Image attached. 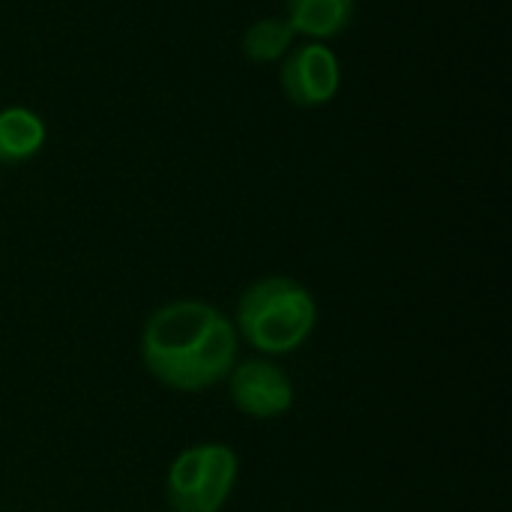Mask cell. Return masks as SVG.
Listing matches in <instances>:
<instances>
[{
	"label": "cell",
	"instance_id": "cell-1",
	"mask_svg": "<svg viewBox=\"0 0 512 512\" xmlns=\"http://www.w3.org/2000/svg\"><path fill=\"white\" fill-rule=\"evenodd\" d=\"M237 348L234 321L201 300L165 303L141 330L144 369L177 393H201L222 384L237 366Z\"/></svg>",
	"mask_w": 512,
	"mask_h": 512
},
{
	"label": "cell",
	"instance_id": "cell-2",
	"mask_svg": "<svg viewBox=\"0 0 512 512\" xmlns=\"http://www.w3.org/2000/svg\"><path fill=\"white\" fill-rule=\"evenodd\" d=\"M318 306L306 285L291 276H264L252 282L240 303L234 330L255 351L282 357L306 345L315 333Z\"/></svg>",
	"mask_w": 512,
	"mask_h": 512
},
{
	"label": "cell",
	"instance_id": "cell-3",
	"mask_svg": "<svg viewBox=\"0 0 512 512\" xmlns=\"http://www.w3.org/2000/svg\"><path fill=\"white\" fill-rule=\"evenodd\" d=\"M240 462L225 444H192L168 468L165 495L174 512H219L237 486Z\"/></svg>",
	"mask_w": 512,
	"mask_h": 512
},
{
	"label": "cell",
	"instance_id": "cell-4",
	"mask_svg": "<svg viewBox=\"0 0 512 512\" xmlns=\"http://www.w3.org/2000/svg\"><path fill=\"white\" fill-rule=\"evenodd\" d=\"M279 81L288 102L300 108H318L336 99L342 87V66L330 45L309 39L285 54Z\"/></svg>",
	"mask_w": 512,
	"mask_h": 512
},
{
	"label": "cell",
	"instance_id": "cell-5",
	"mask_svg": "<svg viewBox=\"0 0 512 512\" xmlns=\"http://www.w3.org/2000/svg\"><path fill=\"white\" fill-rule=\"evenodd\" d=\"M228 393L234 408L252 420H276L294 405L291 378L270 360L237 363L228 375Z\"/></svg>",
	"mask_w": 512,
	"mask_h": 512
},
{
	"label": "cell",
	"instance_id": "cell-6",
	"mask_svg": "<svg viewBox=\"0 0 512 512\" xmlns=\"http://www.w3.org/2000/svg\"><path fill=\"white\" fill-rule=\"evenodd\" d=\"M45 120L27 105L0 108V162L21 165L45 147Z\"/></svg>",
	"mask_w": 512,
	"mask_h": 512
},
{
	"label": "cell",
	"instance_id": "cell-7",
	"mask_svg": "<svg viewBox=\"0 0 512 512\" xmlns=\"http://www.w3.org/2000/svg\"><path fill=\"white\" fill-rule=\"evenodd\" d=\"M285 12L294 33L324 42L345 33L354 18V0H285Z\"/></svg>",
	"mask_w": 512,
	"mask_h": 512
},
{
	"label": "cell",
	"instance_id": "cell-8",
	"mask_svg": "<svg viewBox=\"0 0 512 512\" xmlns=\"http://www.w3.org/2000/svg\"><path fill=\"white\" fill-rule=\"evenodd\" d=\"M294 30L285 18H258L243 33V54L252 63L282 60L294 48Z\"/></svg>",
	"mask_w": 512,
	"mask_h": 512
}]
</instances>
